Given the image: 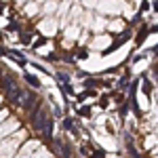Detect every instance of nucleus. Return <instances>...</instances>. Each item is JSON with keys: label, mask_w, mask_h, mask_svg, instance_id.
I'll list each match as a JSON object with an SVG mask.
<instances>
[]
</instances>
